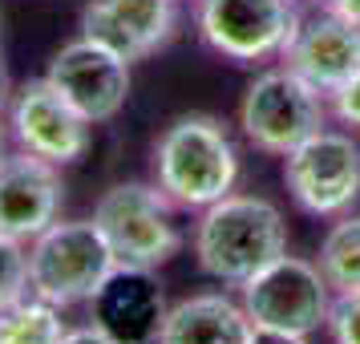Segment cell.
Returning <instances> with one entry per match:
<instances>
[{
    "mask_svg": "<svg viewBox=\"0 0 360 344\" xmlns=\"http://www.w3.org/2000/svg\"><path fill=\"white\" fill-rule=\"evenodd\" d=\"M324 8L344 20H352V25H360V0H324Z\"/></svg>",
    "mask_w": 360,
    "mask_h": 344,
    "instance_id": "23",
    "label": "cell"
},
{
    "mask_svg": "<svg viewBox=\"0 0 360 344\" xmlns=\"http://www.w3.org/2000/svg\"><path fill=\"white\" fill-rule=\"evenodd\" d=\"M292 4H295V0H292Z\"/></svg>",
    "mask_w": 360,
    "mask_h": 344,
    "instance_id": "26",
    "label": "cell"
},
{
    "mask_svg": "<svg viewBox=\"0 0 360 344\" xmlns=\"http://www.w3.org/2000/svg\"><path fill=\"white\" fill-rule=\"evenodd\" d=\"M45 77L89 126L114 122L130 101V61L89 37H77L53 53Z\"/></svg>",
    "mask_w": 360,
    "mask_h": 344,
    "instance_id": "9",
    "label": "cell"
},
{
    "mask_svg": "<svg viewBox=\"0 0 360 344\" xmlns=\"http://www.w3.org/2000/svg\"><path fill=\"white\" fill-rule=\"evenodd\" d=\"M239 126L255 150L283 158L328 126L324 94L300 82L292 69H267L247 85L239 101Z\"/></svg>",
    "mask_w": 360,
    "mask_h": 344,
    "instance_id": "5",
    "label": "cell"
},
{
    "mask_svg": "<svg viewBox=\"0 0 360 344\" xmlns=\"http://www.w3.org/2000/svg\"><path fill=\"white\" fill-rule=\"evenodd\" d=\"M0 89H4V61H0Z\"/></svg>",
    "mask_w": 360,
    "mask_h": 344,
    "instance_id": "25",
    "label": "cell"
},
{
    "mask_svg": "<svg viewBox=\"0 0 360 344\" xmlns=\"http://www.w3.org/2000/svg\"><path fill=\"white\" fill-rule=\"evenodd\" d=\"M195 25L211 53L255 65L288 49L300 17L292 0H195Z\"/></svg>",
    "mask_w": 360,
    "mask_h": 344,
    "instance_id": "8",
    "label": "cell"
},
{
    "mask_svg": "<svg viewBox=\"0 0 360 344\" xmlns=\"http://www.w3.org/2000/svg\"><path fill=\"white\" fill-rule=\"evenodd\" d=\"M239 179V154L223 122L211 114H182L154 142V182L174 207L207 211L227 198Z\"/></svg>",
    "mask_w": 360,
    "mask_h": 344,
    "instance_id": "2",
    "label": "cell"
},
{
    "mask_svg": "<svg viewBox=\"0 0 360 344\" xmlns=\"http://www.w3.org/2000/svg\"><path fill=\"white\" fill-rule=\"evenodd\" d=\"M94 223L122 267L158 272L182 247L174 203L158 191V182H114L101 191Z\"/></svg>",
    "mask_w": 360,
    "mask_h": 344,
    "instance_id": "4",
    "label": "cell"
},
{
    "mask_svg": "<svg viewBox=\"0 0 360 344\" xmlns=\"http://www.w3.org/2000/svg\"><path fill=\"white\" fill-rule=\"evenodd\" d=\"M65 198L61 170L29 150L8 154L0 163V235L33 243L45 227L57 223Z\"/></svg>",
    "mask_w": 360,
    "mask_h": 344,
    "instance_id": "13",
    "label": "cell"
},
{
    "mask_svg": "<svg viewBox=\"0 0 360 344\" xmlns=\"http://www.w3.org/2000/svg\"><path fill=\"white\" fill-rule=\"evenodd\" d=\"M8 138H13V130H8V122L0 117V163L8 158Z\"/></svg>",
    "mask_w": 360,
    "mask_h": 344,
    "instance_id": "24",
    "label": "cell"
},
{
    "mask_svg": "<svg viewBox=\"0 0 360 344\" xmlns=\"http://www.w3.org/2000/svg\"><path fill=\"white\" fill-rule=\"evenodd\" d=\"M69 328L61 320V308L33 292L0 312V344H61Z\"/></svg>",
    "mask_w": 360,
    "mask_h": 344,
    "instance_id": "17",
    "label": "cell"
},
{
    "mask_svg": "<svg viewBox=\"0 0 360 344\" xmlns=\"http://www.w3.org/2000/svg\"><path fill=\"white\" fill-rule=\"evenodd\" d=\"M283 186L316 219L344 215L360 198V142L344 130H320L283 154Z\"/></svg>",
    "mask_w": 360,
    "mask_h": 344,
    "instance_id": "7",
    "label": "cell"
},
{
    "mask_svg": "<svg viewBox=\"0 0 360 344\" xmlns=\"http://www.w3.org/2000/svg\"><path fill=\"white\" fill-rule=\"evenodd\" d=\"M255 324L243 300L227 292H198L166 308L162 332L154 344H251Z\"/></svg>",
    "mask_w": 360,
    "mask_h": 344,
    "instance_id": "15",
    "label": "cell"
},
{
    "mask_svg": "<svg viewBox=\"0 0 360 344\" xmlns=\"http://www.w3.org/2000/svg\"><path fill=\"white\" fill-rule=\"evenodd\" d=\"M251 344H308V336H295V332H271V328H255Z\"/></svg>",
    "mask_w": 360,
    "mask_h": 344,
    "instance_id": "22",
    "label": "cell"
},
{
    "mask_svg": "<svg viewBox=\"0 0 360 344\" xmlns=\"http://www.w3.org/2000/svg\"><path fill=\"white\" fill-rule=\"evenodd\" d=\"M332 295L336 292L328 288L320 263L283 251L276 263H267L243 284V308L255 328L311 336L316 328H328Z\"/></svg>",
    "mask_w": 360,
    "mask_h": 344,
    "instance_id": "6",
    "label": "cell"
},
{
    "mask_svg": "<svg viewBox=\"0 0 360 344\" xmlns=\"http://www.w3.org/2000/svg\"><path fill=\"white\" fill-rule=\"evenodd\" d=\"M61 344H122V340H114L110 332H101L98 324H85V328H69V336Z\"/></svg>",
    "mask_w": 360,
    "mask_h": 344,
    "instance_id": "21",
    "label": "cell"
},
{
    "mask_svg": "<svg viewBox=\"0 0 360 344\" xmlns=\"http://www.w3.org/2000/svg\"><path fill=\"white\" fill-rule=\"evenodd\" d=\"M8 130L20 150H29L53 166H69L89 150L94 126L53 89L49 77H33L8 101Z\"/></svg>",
    "mask_w": 360,
    "mask_h": 344,
    "instance_id": "10",
    "label": "cell"
},
{
    "mask_svg": "<svg viewBox=\"0 0 360 344\" xmlns=\"http://www.w3.org/2000/svg\"><path fill=\"white\" fill-rule=\"evenodd\" d=\"M166 320V300L154 272L117 267L94 295V324L122 344H154Z\"/></svg>",
    "mask_w": 360,
    "mask_h": 344,
    "instance_id": "14",
    "label": "cell"
},
{
    "mask_svg": "<svg viewBox=\"0 0 360 344\" xmlns=\"http://www.w3.org/2000/svg\"><path fill=\"white\" fill-rule=\"evenodd\" d=\"M283 251H288V223L271 198L227 195L211 203L195 223L198 267L231 288H243Z\"/></svg>",
    "mask_w": 360,
    "mask_h": 344,
    "instance_id": "1",
    "label": "cell"
},
{
    "mask_svg": "<svg viewBox=\"0 0 360 344\" xmlns=\"http://www.w3.org/2000/svg\"><path fill=\"white\" fill-rule=\"evenodd\" d=\"M316 263L336 295L360 292V215H340L328 227Z\"/></svg>",
    "mask_w": 360,
    "mask_h": 344,
    "instance_id": "16",
    "label": "cell"
},
{
    "mask_svg": "<svg viewBox=\"0 0 360 344\" xmlns=\"http://www.w3.org/2000/svg\"><path fill=\"white\" fill-rule=\"evenodd\" d=\"M328 332L336 344H360V292L332 295L328 308Z\"/></svg>",
    "mask_w": 360,
    "mask_h": 344,
    "instance_id": "19",
    "label": "cell"
},
{
    "mask_svg": "<svg viewBox=\"0 0 360 344\" xmlns=\"http://www.w3.org/2000/svg\"><path fill=\"white\" fill-rule=\"evenodd\" d=\"M117 267L94 219H57L29 243V292L57 308L94 304Z\"/></svg>",
    "mask_w": 360,
    "mask_h": 344,
    "instance_id": "3",
    "label": "cell"
},
{
    "mask_svg": "<svg viewBox=\"0 0 360 344\" xmlns=\"http://www.w3.org/2000/svg\"><path fill=\"white\" fill-rule=\"evenodd\" d=\"M328 101H332V114L340 117L344 126L360 130V69H356V73H352V77H348V82H344Z\"/></svg>",
    "mask_w": 360,
    "mask_h": 344,
    "instance_id": "20",
    "label": "cell"
},
{
    "mask_svg": "<svg viewBox=\"0 0 360 344\" xmlns=\"http://www.w3.org/2000/svg\"><path fill=\"white\" fill-rule=\"evenodd\" d=\"M179 33V0H85L82 37L101 41L126 61H146Z\"/></svg>",
    "mask_w": 360,
    "mask_h": 344,
    "instance_id": "11",
    "label": "cell"
},
{
    "mask_svg": "<svg viewBox=\"0 0 360 344\" xmlns=\"http://www.w3.org/2000/svg\"><path fill=\"white\" fill-rule=\"evenodd\" d=\"M29 295V243L0 235V312Z\"/></svg>",
    "mask_w": 360,
    "mask_h": 344,
    "instance_id": "18",
    "label": "cell"
},
{
    "mask_svg": "<svg viewBox=\"0 0 360 344\" xmlns=\"http://www.w3.org/2000/svg\"><path fill=\"white\" fill-rule=\"evenodd\" d=\"M279 57H283V69H292L300 82H308L316 94L332 98L360 69V25L324 8L320 17L295 25L292 41Z\"/></svg>",
    "mask_w": 360,
    "mask_h": 344,
    "instance_id": "12",
    "label": "cell"
}]
</instances>
